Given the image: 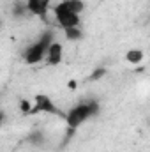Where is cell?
Returning <instances> with one entry per match:
<instances>
[{"label": "cell", "instance_id": "1", "mask_svg": "<svg viewBox=\"0 0 150 152\" xmlns=\"http://www.w3.org/2000/svg\"><path fill=\"white\" fill-rule=\"evenodd\" d=\"M99 112H101V104H99V101L94 99V97H88V99L78 103L74 108H71V110L67 112V115H66L67 138L73 136V134H74L76 131H78V129L88 120V118L99 115Z\"/></svg>", "mask_w": 150, "mask_h": 152}, {"label": "cell", "instance_id": "12", "mask_svg": "<svg viewBox=\"0 0 150 152\" xmlns=\"http://www.w3.org/2000/svg\"><path fill=\"white\" fill-rule=\"evenodd\" d=\"M28 142H30L32 145H41V143L44 142V136H42L41 131H34V133L28 136Z\"/></svg>", "mask_w": 150, "mask_h": 152}, {"label": "cell", "instance_id": "5", "mask_svg": "<svg viewBox=\"0 0 150 152\" xmlns=\"http://www.w3.org/2000/svg\"><path fill=\"white\" fill-rule=\"evenodd\" d=\"M25 2H27V7H28L30 16H36L39 20H46L50 9H53L51 7V2L53 0H25Z\"/></svg>", "mask_w": 150, "mask_h": 152}, {"label": "cell", "instance_id": "8", "mask_svg": "<svg viewBox=\"0 0 150 152\" xmlns=\"http://www.w3.org/2000/svg\"><path fill=\"white\" fill-rule=\"evenodd\" d=\"M125 60H127L129 64H140V62L143 60V51H141V50H138V48H133V50H129V51H127Z\"/></svg>", "mask_w": 150, "mask_h": 152}, {"label": "cell", "instance_id": "13", "mask_svg": "<svg viewBox=\"0 0 150 152\" xmlns=\"http://www.w3.org/2000/svg\"><path fill=\"white\" fill-rule=\"evenodd\" d=\"M106 73V69L104 67H101V69H95L94 73H92V76H90V80H99V78H103V75Z\"/></svg>", "mask_w": 150, "mask_h": 152}, {"label": "cell", "instance_id": "4", "mask_svg": "<svg viewBox=\"0 0 150 152\" xmlns=\"http://www.w3.org/2000/svg\"><path fill=\"white\" fill-rule=\"evenodd\" d=\"M39 113H46V115H55V117H58V118H64L66 120V112H62L57 104H55V101L50 97V96H46V94H37L36 97H34V108H32V113L30 115H39Z\"/></svg>", "mask_w": 150, "mask_h": 152}, {"label": "cell", "instance_id": "2", "mask_svg": "<svg viewBox=\"0 0 150 152\" xmlns=\"http://www.w3.org/2000/svg\"><path fill=\"white\" fill-rule=\"evenodd\" d=\"M55 41V34L51 30H46L39 36L34 42H30L25 51H23V62L28 64V66H36L46 60V55H48V50L51 46V42Z\"/></svg>", "mask_w": 150, "mask_h": 152}, {"label": "cell", "instance_id": "7", "mask_svg": "<svg viewBox=\"0 0 150 152\" xmlns=\"http://www.w3.org/2000/svg\"><path fill=\"white\" fill-rule=\"evenodd\" d=\"M27 14H30L28 7H27V2H14L12 4V16L14 18H23Z\"/></svg>", "mask_w": 150, "mask_h": 152}, {"label": "cell", "instance_id": "11", "mask_svg": "<svg viewBox=\"0 0 150 152\" xmlns=\"http://www.w3.org/2000/svg\"><path fill=\"white\" fill-rule=\"evenodd\" d=\"M34 108V99H21L20 101V110L23 115H30Z\"/></svg>", "mask_w": 150, "mask_h": 152}, {"label": "cell", "instance_id": "3", "mask_svg": "<svg viewBox=\"0 0 150 152\" xmlns=\"http://www.w3.org/2000/svg\"><path fill=\"white\" fill-rule=\"evenodd\" d=\"M53 14H55L57 25H58L62 30H67V28H73V27H79V25H81V16L76 14V12H73V11L67 7L66 0L58 2V4L53 7Z\"/></svg>", "mask_w": 150, "mask_h": 152}, {"label": "cell", "instance_id": "10", "mask_svg": "<svg viewBox=\"0 0 150 152\" xmlns=\"http://www.w3.org/2000/svg\"><path fill=\"white\" fill-rule=\"evenodd\" d=\"M66 4H67V7L73 11V12H76V14H83V11H85V2L83 0H66Z\"/></svg>", "mask_w": 150, "mask_h": 152}, {"label": "cell", "instance_id": "6", "mask_svg": "<svg viewBox=\"0 0 150 152\" xmlns=\"http://www.w3.org/2000/svg\"><path fill=\"white\" fill-rule=\"evenodd\" d=\"M62 60H64V46H62V42L60 41H53L51 42V46H50V50H48V55H46V64L48 66H58V64H62Z\"/></svg>", "mask_w": 150, "mask_h": 152}, {"label": "cell", "instance_id": "9", "mask_svg": "<svg viewBox=\"0 0 150 152\" xmlns=\"http://www.w3.org/2000/svg\"><path fill=\"white\" fill-rule=\"evenodd\" d=\"M64 36L67 41H79L83 39V30H81V25L79 27H73V28H67L64 30Z\"/></svg>", "mask_w": 150, "mask_h": 152}]
</instances>
